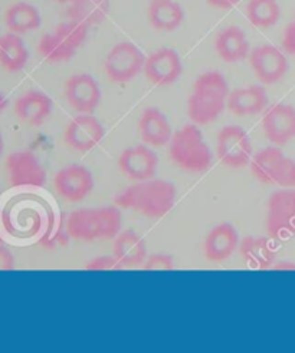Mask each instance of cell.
Returning a JSON list of instances; mask_svg holds the SVG:
<instances>
[{
  "mask_svg": "<svg viewBox=\"0 0 295 353\" xmlns=\"http://www.w3.org/2000/svg\"><path fill=\"white\" fill-rule=\"evenodd\" d=\"M178 190L167 180L150 179L120 191L114 203L118 207L135 211L144 217L159 219L166 216L175 207Z\"/></svg>",
  "mask_w": 295,
  "mask_h": 353,
  "instance_id": "6da1fadb",
  "label": "cell"
},
{
  "mask_svg": "<svg viewBox=\"0 0 295 353\" xmlns=\"http://www.w3.org/2000/svg\"><path fill=\"white\" fill-rule=\"evenodd\" d=\"M229 94V85L218 70L202 74L193 83L187 101L189 118L198 125L216 121L227 108Z\"/></svg>",
  "mask_w": 295,
  "mask_h": 353,
  "instance_id": "7a4b0ae2",
  "label": "cell"
},
{
  "mask_svg": "<svg viewBox=\"0 0 295 353\" xmlns=\"http://www.w3.org/2000/svg\"><path fill=\"white\" fill-rule=\"evenodd\" d=\"M121 224L118 205L79 208L68 216L66 230L71 239L79 241L111 240L120 234Z\"/></svg>",
  "mask_w": 295,
  "mask_h": 353,
  "instance_id": "3957f363",
  "label": "cell"
},
{
  "mask_svg": "<svg viewBox=\"0 0 295 353\" xmlns=\"http://www.w3.org/2000/svg\"><path fill=\"white\" fill-rule=\"evenodd\" d=\"M171 161L187 172H203L212 164V154L198 123H187L176 132L169 143Z\"/></svg>",
  "mask_w": 295,
  "mask_h": 353,
  "instance_id": "277c9868",
  "label": "cell"
},
{
  "mask_svg": "<svg viewBox=\"0 0 295 353\" xmlns=\"http://www.w3.org/2000/svg\"><path fill=\"white\" fill-rule=\"evenodd\" d=\"M88 37V26L75 21L59 23L54 32L46 33L39 42V54L48 62H64L74 58Z\"/></svg>",
  "mask_w": 295,
  "mask_h": 353,
  "instance_id": "5b68a950",
  "label": "cell"
},
{
  "mask_svg": "<svg viewBox=\"0 0 295 353\" xmlns=\"http://www.w3.org/2000/svg\"><path fill=\"white\" fill-rule=\"evenodd\" d=\"M267 233L272 240H289L295 236V190L275 191L268 199Z\"/></svg>",
  "mask_w": 295,
  "mask_h": 353,
  "instance_id": "8992f818",
  "label": "cell"
},
{
  "mask_svg": "<svg viewBox=\"0 0 295 353\" xmlns=\"http://www.w3.org/2000/svg\"><path fill=\"white\" fill-rule=\"evenodd\" d=\"M146 57L142 49L131 42L117 43L106 58V74L114 83L133 81L144 68Z\"/></svg>",
  "mask_w": 295,
  "mask_h": 353,
  "instance_id": "52a82bcc",
  "label": "cell"
},
{
  "mask_svg": "<svg viewBox=\"0 0 295 353\" xmlns=\"http://www.w3.org/2000/svg\"><path fill=\"white\" fill-rule=\"evenodd\" d=\"M218 157L231 168H244L252 160V143L248 132L238 125L223 127L218 134Z\"/></svg>",
  "mask_w": 295,
  "mask_h": 353,
  "instance_id": "ba28073f",
  "label": "cell"
},
{
  "mask_svg": "<svg viewBox=\"0 0 295 353\" xmlns=\"http://www.w3.org/2000/svg\"><path fill=\"white\" fill-rule=\"evenodd\" d=\"M10 185L15 188H42L46 184V171L39 158L30 151L12 152L6 160Z\"/></svg>",
  "mask_w": 295,
  "mask_h": 353,
  "instance_id": "9c48e42d",
  "label": "cell"
},
{
  "mask_svg": "<svg viewBox=\"0 0 295 353\" xmlns=\"http://www.w3.org/2000/svg\"><path fill=\"white\" fill-rule=\"evenodd\" d=\"M54 185L64 200L79 203L93 192L94 175L85 165L71 164L58 171Z\"/></svg>",
  "mask_w": 295,
  "mask_h": 353,
  "instance_id": "30bf717a",
  "label": "cell"
},
{
  "mask_svg": "<svg viewBox=\"0 0 295 353\" xmlns=\"http://www.w3.org/2000/svg\"><path fill=\"white\" fill-rule=\"evenodd\" d=\"M249 63L258 81L264 85L280 82L288 70L285 55L274 45H261L252 49Z\"/></svg>",
  "mask_w": 295,
  "mask_h": 353,
  "instance_id": "8fae6325",
  "label": "cell"
},
{
  "mask_svg": "<svg viewBox=\"0 0 295 353\" xmlns=\"http://www.w3.org/2000/svg\"><path fill=\"white\" fill-rule=\"evenodd\" d=\"M143 72L153 85L167 86L180 78L183 63L175 49L162 48L146 58Z\"/></svg>",
  "mask_w": 295,
  "mask_h": 353,
  "instance_id": "7c38bea8",
  "label": "cell"
},
{
  "mask_svg": "<svg viewBox=\"0 0 295 353\" xmlns=\"http://www.w3.org/2000/svg\"><path fill=\"white\" fill-rule=\"evenodd\" d=\"M159 158L147 145H134L126 148L118 157V168L126 179L131 181H146L154 179Z\"/></svg>",
  "mask_w": 295,
  "mask_h": 353,
  "instance_id": "4fadbf2b",
  "label": "cell"
},
{
  "mask_svg": "<svg viewBox=\"0 0 295 353\" xmlns=\"http://www.w3.org/2000/svg\"><path fill=\"white\" fill-rule=\"evenodd\" d=\"M263 130L269 143L283 147L295 138V108L288 103H275L267 108Z\"/></svg>",
  "mask_w": 295,
  "mask_h": 353,
  "instance_id": "5bb4252c",
  "label": "cell"
},
{
  "mask_svg": "<svg viewBox=\"0 0 295 353\" xmlns=\"http://www.w3.org/2000/svg\"><path fill=\"white\" fill-rule=\"evenodd\" d=\"M106 135V128L93 114H79L68 123L65 143L75 151L86 152L95 148Z\"/></svg>",
  "mask_w": 295,
  "mask_h": 353,
  "instance_id": "9a60e30c",
  "label": "cell"
},
{
  "mask_svg": "<svg viewBox=\"0 0 295 353\" xmlns=\"http://www.w3.org/2000/svg\"><path fill=\"white\" fill-rule=\"evenodd\" d=\"M65 98L79 114H93L101 102L98 82L90 74H77L65 83Z\"/></svg>",
  "mask_w": 295,
  "mask_h": 353,
  "instance_id": "2e32d148",
  "label": "cell"
},
{
  "mask_svg": "<svg viewBox=\"0 0 295 353\" xmlns=\"http://www.w3.org/2000/svg\"><path fill=\"white\" fill-rule=\"evenodd\" d=\"M239 245V234L231 223L216 224L203 241L204 257L212 263L228 260Z\"/></svg>",
  "mask_w": 295,
  "mask_h": 353,
  "instance_id": "e0dca14e",
  "label": "cell"
},
{
  "mask_svg": "<svg viewBox=\"0 0 295 353\" xmlns=\"http://www.w3.org/2000/svg\"><path fill=\"white\" fill-rule=\"evenodd\" d=\"M268 95L261 85H251L234 90L228 97L227 108L236 117H252L267 110Z\"/></svg>",
  "mask_w": 295,
  "mask_h": 353,
  "instance_id": "ac0fdd59",
  "label": "cell"
},
{
  "mask_svg": "<svg viewBox=\"0 0 295 353\" xmlns=\"http://www.w3.org/2000/svg\"><path fill=\"white\" fill-rule=\"evenodd\" d=\"M239 252L248 268L255 270L272 269L276 261V252L271 237L247 236L240 241Z\"/></svg>",
  "mask_w": 295,
  "mask_h": 353,
  "instance_id": "d6986e66",
  "label": "cell"
},
{
  "mask_svg": "<svg viewBox=\"0 0 295 353\" xmlns=\"http://www.w3.org/2000/svg\"><path fill=\"white\" fill-rule=\"evenodd\" d=\"M52 112V99L41 91L32 90L17 98L15 114L30 127H39Z\"/></svg>",
  "mask_w": 295,
  "mask_h": 353,
  "instance_id": "ffe728a7",
  "label": "cell"
},
{
  "mask_svg": "<svg viewBox=\"0 0 295 353\" xmlns=\"http://www.w3.org/2000/svg\"><path fill=\"white\" fill-rule=\"evenodd\" d=\"M138 132L143 143L150 147H164L173 137L171 125L159 108H147L138 122Z\"/></svg>",
  "mask_w": 295,
  "mask_h": 353,
  "instance_id": "44dd1931",
  "label": "cell"
},
{
  "mask_svg": "<svg viewBox=\"0 0 295 353\" xmlns=\"http://www.w3.org/2000/svg\"><path fill=\"white\" fill-rule=\"evenodd\" d=\"M215 49L225 62L236 63L249 55V42L239 26H228L218 34Z\"/></svg>",
  "mask_w": 295,
  "mask_h": 353,
  "instance_id": "7402d4cb",
  "label": "cell"
},
{
  "mask_svg": "<svg viewBox=\"0 0 295 353\" xmlns=\"http://www.w3.org/2000/svg\"><path fill=\"white\" fill-rule=\"evenodd\" d=\"M113 254L126 268H140L147 259V244L134 232H123L114 239Z\"/></svg>",
  "mask_w": 295,
  "mask_h": 353,
  "instance_id": "603a6c76",
  "label": "cell"
},
{
  "mask_svg": "<svg viewBox=\"0 0 295 353\" xmlns=\"http://www.w3.org/2000/svg\"><path fill=\"white\" fill-rule=\"evenodd\" d=\"M147 16L150 25L162 32L176 30L184 21V12L176 0H153Z\"/></svg>",
  "mask_w": 295,
  "mask_h": 353,
  "instance_id": "cb8c5ba5",
  "label": "cell"
},
{
  "mask_svg": "<svg viewBox=\"0 0 295 353\" xmlns=\"http://www.w3.org/2000/svg\"><path fill=\"white\" fill-rule=\"evenodd\" d=\"M29 61V50L21 34L9 32L0 37V66L8 72H19Z\"/></svg>",
  "mask_w": 295,
  "mask_h": 353,
  "instance_id": "d4e9b609",
  "label": "cell"
},
{
  "mask_svg": "<svg viewBox=\"0 0 295 353\" xmlns=\"http://www.w3.org/2000/svg\"><path fill=\"white\" fill-rule=\"evenodd\" d=\"M5 21L8 29L17 34L37 30L42 23L39 10L28 2H17L12 5L6 10Z\"/></svg>",
  "mask_w": 295,
  "mask_h": 353,
  "instance_id": "484cf974",
  "label": "cell"
},
{
  "mask_svg": "<svg viewBox=\"0 0 295 353\" xmlns=\"http://www.w3.org/2000/svg\"><path fill=\"white\" fill-rule=\"evenodd\" d=\"M110 0H71L68 14L73 21L85 26H94L107 19Z\"/></svg>",
  "mask_w": 295,
  "mask_h": 353,
  "instance_id": "4316f807",
  "label": "cell"
},
{
  "mask_svg": "<svg viewBox=\"0 0 295 353\" xmlns=\"http://www.w3.org/2000/svg\"><path fill=\"white\" fill-rule=\"evenodd\" d=\"M284 157V152L278 147H267L258 151L251 160L252 175L264 184H274L276 171H278Z\"/></svg>",
  "mask_w": 295,
  "mask_h": 353,
  "instance_id": "83f0119b",
  "label": "cell"
},
{
  "mask_svg": "<svg viewBox=\"0 0 295 353\" xmlns=\"http://www.w3.org/2000/svg\"><path fill=\"white\" fill-rule=\"evenodd\" d=\"M281 9L276 0H251L247 8L248 21L258 29H268L280 19Z\"/></svg>",
  "mask_w": 295,
  "mask_h": 353,
  "instance_id": "f1b7e54d",
  "label": "cell"
},
{
  "mask_svg": "<svg viewBox=\"0 0 295 353\" xmlns=\"http://www.w3.org/2000/svg\"><path fill=\"white\" fill-rule=\"evenodd\" d=\"M274 184L283 188H295V161L289 157H284V160L276 171Z\"/></svg>",
  "mask_w": 295,
  "mask_h": 353,
  "instance_id": "f546056e",
  "label": "cell"
},
{
  "mask_svg": "<svg viewBox=\"0 0 295 353\" xmlns=\"http://www.w3.org/2000/svg\"><path fill=\"white\" fill-rule=\"evenodd\" d=\"M123 269L124 266L120 263V260L114 254L98 256L91 259L85 264V270H91V272H118Z\"/></svg>",
  "mask_w": 295,
  "mask_h": 353,
  "instance_id": "4dcf8cb0",
  "label": "cell"
},
{
  "mask_svg": "<svg viewBox=\"0 0 295 353\" xmlns=\"http://www.w3.org/2000/svg\"><path fill=\"white\" fill-rule=\"evenodd\" d=\"M143 270L150 272H170L175 269V260L170 254L164 253H155L151 256H147L146 261L142 264Z\"/></svg>",
  "mask_w": 295,
  "mask_h": 353,
  "instance_id": "1f68e13d",
  "label": "cell"
},
{
  "mask_svg": "<svg viewBox=\"0 0 295 353\" xmlns=\"http://www.w3.org/2000/svg\"><path fill=\"white\" fill-rule=\"evenodd\" d=\"M283 48L289 55L295 57V17L294 21L287 26L283 38Z\"/></svg>",
  "mask_w": 295,
  "mask_h": 353,
  "instance_id": "d6a6232c",
  "label": "cell"
},
{
  "mask_svg": "<svg viewBox=\"0 0 295 353\" xmlns=\"http://www.w3.org/2000/svg\"><path fill=\"white\" fill-rule=\"evenodd\" d=\"M13 269H15V256L3 243H0V272H9Z\"/></svg>",
  "mask_w": 295,
  "mask_h": 353,
  "instance_id": "836d02e7",
  "label": "cell"
},
{
  "mask_svg": "<svg viewBox=\"0 0 295 353\" xmlns=\"http://www.w3.org/2000/svg\"><path fill=\"white\" fill-rule=\"evenodd\" d=\"M239 2L240 0H207V3H209L211 6L218 8V9H225V10L235 8Z\"/></svg>",
  "mask_w": 295,
  "mask_h": 353,
  "instance_id": "e575fe53",
  "label": "cell"
},
{
  "mask_svg": "<svg viewBox=\"0 0 295 353\" xmlns=\"http://www.w3.org/2000/svg\"><path fill=\"white\" fill-rule=\"evenodd\" d=\"M274 270H281V272H295V263L289 260H283L275 263L272 266Z\"/></svg>",
  "mask_w": 295,
  "mask_h": 353,
  "instance_id": "d590c367",
  "label": "cell"
},
{
  "mask_svg": "<svg viewBox=\"0 0 295 353\" xmlns=\"http://www.w3.org/2000/svg\"><path fill=\"white\" fill-rule=\"evenodd\" d=\"M8 98L2 94V92H0V114H2L6 108H8Z\"/></svg>",
  "mask_w": 295,
  "mask_h": 353,
  "instance_id": "8d00e7d4",
  "label": "cell"
},
{
  "mask_svg": "<svg viewBox=\"0 0 295 353\" xmlns=\"http://www.w3.org/2000/svg\"><path fill=\"white\" fill-rule=\"evenodd\" d=\"M3 150H5V141H3L2 132H0V157L3 155Z\"/></svg>",
  "mask_w": 295,
  "mask_h": 353,
  "instance_id": "74e56055",
  "label": "cell"
},
{
  "mask_svg": "<svg viewBox=\"0 0 295 353\" xmlns=\"http://www.w3.org/2000/svg\"><path fill=\"white\" fill-rule=\"evenodd\" d=\"M58 2H71V0H58Z\"/></svg>",
  "mask_w": 295,
  "mask_h": 353,
  "instance_id": "f35d334b",
  "label": "cell"
},
{
  "mask_svg": "<svg viewBox=\"0 0 295 353\" xmlns=\"http://www.w3.org/2000/svg\"><path fill=\"white\" fill-rule=\"evenodd\" d=\"M0 243H3V237H2V234H0Z\"/></svg>",
  "mask_w": 295,
  "mask_h": 353,
  "instance_id": "ab89813d",
  "label": "cell"
}]
</instances>
